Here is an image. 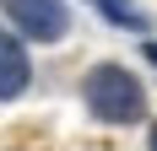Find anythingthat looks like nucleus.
<instances>
[{"instance_id": "nucleus-2", "label": "nucleus", "mask_w": 157, "mask_h": 151, "mask_svg": "<svg viewBox=\"0 0 157 151\" xmlns=\"http://www.w3.org/2000/svg\"><path fill=\"white\" fill-rule=\"evenodd\" d=\"M6 11H11V22L27 38H60L65 32V0H6Z\"/></svg>"}, {"instance_id": "nucleus-6", "label": "nucleus", "mask_w": 157, "mask_h": 151, "mask_svg": "<svg viewBox=\"0 0 157 151\" xmlns=\"http://www.w3.org/2000/svg\"><path fill=\"white\" fill-rule=\"evenodd\" d=\"M152 60H157V43H152Z\"/></svg>"}, {"instance_id": "nucleus-4", "label": "nucleus", "mask_w": 157, "mask_h": 151, "mask_svg": "<svg viewBox=\"0 0 157 151\" xmlns=\"http://www.w3.org/2000/svg\"><path fill=\"white\" fill-rule=\"evenodd\" d=\"M98 6H103L114 22H125V27H141V16H136V11H125V0H98Z\"/></svg>"}, {"instance_id": "nucleus-5", "label": "nucleus", "mask_w": 157, "mask_h": 151, "mask_svg": "<svg viewBox=\"0 0 157 151\" xmlns=\"http://www.w3.org/2000/svg\"><path fill=\"white\" fill-rule=\"evenodd\" d=\"M152 151H157V130H152Z\"/></svg>"}, {"instance_id": "nucleus-3", "label": "nucleus", "mask_w": 157, "mask_h": 151, "mask_svg": "<svg viewBox=\"0 0 157 151\" xmlns=\"http://www.w3.org/2000/svg\"><path fill=\"white\" fill-rule=\"evenodd\" d=\"M27 76H33L27 49L16 43L11 32H0V97H16V92L27 87Z\"/></svg>"}, {"instance_id": "nucleus-1", "label": "nucleus", "mask_w": 157, "mask_h": 151, "mask_svg": "<svg viewBox=\"0 0 157 151\" xmlns=\"http://www.w3.org/2000/svg\"><path fill=\"white\" fill-rule=\"evenodd\" d=\"M87 108H92L103 124H130V119H141V81L130 70H119V65H98L92 76H87Z\"/></svg>"}]
</instances>
